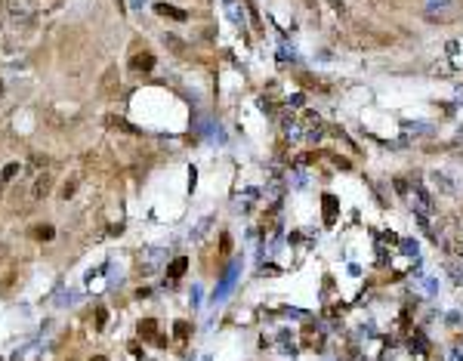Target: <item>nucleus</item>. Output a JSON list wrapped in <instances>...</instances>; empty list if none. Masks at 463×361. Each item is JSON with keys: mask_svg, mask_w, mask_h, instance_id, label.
<instances>
[{"mask_svg": "<svg viewBox=\"0 0 463 361\" xmlns=\"http://www.w3.org/2000/svg\"><path fill=\"white\" fill-rule=\"evenodd\" d=\"M118 84H121V71H118V65H108V68H105V74H102V80H99V90H102V93H111Z\"/></svg>", "mask_w": 463, "mask_h": 361, "instance_id": "obj_1", "label": "nucleus"}, {"mask_svg": "<svg viewBox=\"0 0 463 361\" xmlns=\"http://www.w3.org/2000/svg\"><path fill=\"white\" fill-rule=\"evenodd\" d=\"M154 13L164 19H173V22H185V13L179 7H170V4H154Z\"/></svg>", "mask_w": 463, "mask_h": 361, "instance_id": "obj_2", "label": "nucleus"}, {"mask_svg": "<svg viewBox=\"0 0 463 361\" xmlns=\"http://www.w3.org/2000/svg\"><path fill=\"white\" fill-rule=\"evenodd\" d=\"M130 68H133V71H151V68H154V56H151V53H136V56L130 59Z\"/></svg>", "mask_w": 463, "mask_h": 361, "instance_id": "obj_3", "label": "nucleus"}, {"mask_svg": "<svg viewBox=\"0 0 463 361\" xmlns=\"http://www.w3.org/2000/svg\"><path fill=\"white\" fill-rule=\"evenodd\" d=\"M34 241H53L56 238V228L50 225V222H44V225H31V232H28Z\"/></svg>", "mask_w": 463, "mask_h": 361, "instance_id": "obj_4", "label": "nucleus"}, {"mask_svg": "<svg viewBox=\"0 0 463 361\" xmlns=\"http://www.w3.org/2000/svg\"><path fill=\"white\" fill-rule=\"evenodd\" d=\"M164 47H167L170 53H176V56H185V44H182L176 34H164Z\"/></svg>", "mask_w": 463, "mask_h": 361, "instance_id": "obj_5", "label": "nucleus"}, {"mask_svg": "<svg viewBox=\"0 0 463 361\" xmlns=\"http://www.w3.org/2000/svg\"><path fill=\"white\" fill-rule=\"evenodd\" d=\"M50 185H53V179H50V176L44 173L41 179L34 182V198H47V194H50Z\"/></svg>", "mask_w": 463, "mask_h": 361, "instance_id": "obj_6", "label": "nucleus"}, {"mask_svg": "<svg viewBox=\"0 0 463 361\" xmlns=\"http://www.w3.org/2000/svg\"><path fill=\"white\" fill-rule=\"evenodd\" d=\"M185 269H188V259H185V256H179V259H173V266L167 269V275H170V278H182V275H185Z\"/></svg>", "mask_w": 463, "mask_h": 361, "instance_id": "obj_7", "label": "nucleus"}, {"mask_svg": "<svg viewBox=\"0 0 463 361\" xmlns=\"http://www.w3.org/2000/svg\"><path fill=\"white\" fill-rule=\"evenodd\" d=\"M154 334H158V321H154V318L139 321V337H154Z\"/></svg>", "mask_w": 463, "mask_h": 361, "instance_id": "obj_8", "label": "nucleus"}, {"mask_svg": "<svg viewBox=\"0 0 463 361\" xmlns=\"http://www.w3.org/2000/svg\"><path fill=\"white\" fill-rule=\"evenodd\" d=\"M74 191H77V179H65V185H62V191H59V194L68 201V198H74Z\"/></svg>", "mask_w": 463, "mask_h": 361, "instance_id": "obj_9", "label": "nucleus"}, {"mask_svg": "<svg viewBox=\"0 0 463 361\" xmlns=\"http://www.w3.org/2000/svg\"><path fill=\"white\" fill-rule=\"evenodd\" d=\"M188 331H191V327H188V321H176V324H173V334H176L179 340H185V337H188Z\"/></svg>", "mask_w": 463, "mask_h": 361, "instance_id": "obj_10", "label": "nucleus"}, {"mask_svg": "<svg viewBox=\"0 0 463 361\" xmlns=\"http://www.w3.org/2000/svg\"><path fill=\"white\" fill-rule=\"evenodd\" d=\"M16 173H19V164H7V167H4V173H0V179L10 182V179H16Z\"/></svg>", "mask_w": 463, "mask_h": 361, "instance_id": "obj_11", "label": "nucleus"}, {"mask_svg": "<svg viewBox=\"0 0 463 361\" xmlns=\"http://www.w3.org/2000/svg\"><path fill=\"white\" fill-rule=\"evenodd\" d=\"M334 207H337V201L330 194H324V210H327V222H334Z\"/></svg>", "mask_w": 463, "mask_h": 361, "instance_id": "obj_12", "label": "nucleus"}, {"mask_svg": "<svg viewBox=\"0 0 463 361\" xmlns=\"http://www.w3.org/2000/svg\"><path fill=\"white\" fill-rule=\"evenodd\" d=\"M105 321H108V312H105V309H96V327H105Z\"/></svg>", "mask_w": 463, "mask_h": 361, "instance_id": "obj_13", "label": "nucleus"}, {"mask_svg": "<svg viewBox=\"0 0 463 361\" xmlns=\"http://www.w3.org/2000/svg\"><path fill=\"white\" fill-rule=\"evenodd\" d=\"M327 4H330V7H334V10H337V13H346V7H343V4H340V0H327Z\"/></svg>", "mask_w": 463, "mask_h": 361, "instance_id": "obj_14", "label": "nucleus"}, {"mask_svg": "<svg viewBox=\"0 0 463 361\" xmlns=\"http://www.w3.org/2000/svg\"><path fill=\"white\" fill-rule=\"evenodd\" d=\"M90 361H108V358H105V355H93Z\"/></svg>", "mask_w": 463, "mask_h": 361, "instance_id": "obj_15", "label": "nucleus"}, {"mask_svg": "<svg viewBox=\"0 0 463 361\" xmlns=\"http://www.w3.org/2000/svg\"><path fill=\"white\" fill-rule=\"evenodd\" d=\"M0 96H4V80H0Z\"/></svg>", "mask_w": 463, "mask_h": 361, "instance_id": "obj_16", "label": "nucleus"}]
</instances>
